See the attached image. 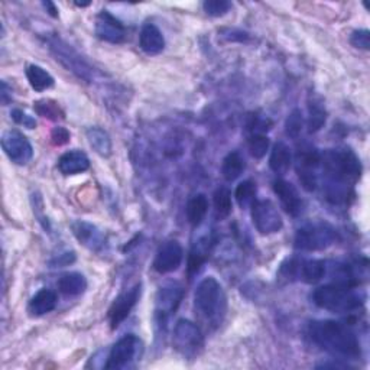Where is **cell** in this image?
Masks as SVG:
<instances>
[{"mask_svg": "<svg viewBox=\"0 0 370 370\" xmlns=\"http://www.w3.org/2000/svg\"><path fill=\"white\" fill-rule=\"evenodd\" d=\"M327 179V195L332 202H341L348 195V188L362 174V163L348 147L327 150L321 154V163Z\"/></svg>", "mask_w": 370, "mask_h": 370, "instance_id": "cell-1", "label": "cell"}, {"mask_svg": "<svg viewBox=\"0 0 370 370\" xmlns=\"http://www.w3.org/2000/svg\"><path fill=\"white\" fill-rule=\"evenodd\" d=\"M308 336L331 356L339 360H353L360 357V343L357 336L346 324L335 320H314L308 324Z\"/></svg>", "mask_w": 370, "mask_h": 370, "instance_id": "cell-2", "label": "cell"}, {"mask_svg": "<svg viewBox=\"0 0 370 370\" xmlns=\"http://www.w3.org/2000/svg\"><path fill=\"white\" fill-rule=\"evenodd\" d=\"M312 301L323 309L343 314L359 309L364 303V295L350 284L336 282L317 288L312 293Z\"/></svg>", "mask_w": 370, "mask_h": 370, "instance_id": "cell-3", "label": "cell"}, {"mask_svg": "<svg viewBox=\"0 0 370 370\" xmlns=\"http://www.w3.org/2000/svg\"><path fill=\"white\" fill-rule=\"evenodd\" d=\"M197 312L211 324H220L226 312V297L221 285L213 276L204 278L194 293Z\"/></svg>", "mask_w": 370, "mask_h": 370, "instance_id": "cell-4", "label": "cell"}, {"mask_svg": "<svg viewBox=\"0 0 370 370\" xmlns=\"http://www.w3.org/2000/svg\"><path fill=\"white\" fill-rule=\"evenodd\" d=\"M339 234L327 223H311L295 234V248L303 252L324 250L337 242Z\"/></svg>", "mask_w": 370, "mask_h": 370, "instance_id": "cell-5", "label": "cell"}, {"mask_svg": "<svg viewBox=\"0 0 370 370\" xmlns=\"http://www.w3.org/2000/svg\"><path fill=\"white\" fill-rule=\"evenodd\" d=\"M325 262L319 259H289L281 268V275L291 281H303L305 284H317L325 275Z\"/></svg>", "mask_w": 370, "mask_h": 370, "instance_id": "cell-6", "label": "cell"}, {"mask_svg": "<svg viewBox=\"0 0 370 370\" xmlns=\"http://www.w3.org/2000/svg\"><path fill=\"white\" fill-rule=\"evenodd\" d=\"M49 49L55 55V60L60 61L68 71L76 74L80 80H91L92 68L83 60L76 49L71 48V45L58 38H54L49 41Z\"/></svg>", "mask_w": 370, "mask_h": 370, "instance_id": "cell-7", "label": "cell"}, {"mask_svg": "<svg viewBox=\"0 0 370 370\" xmlns=\"http://www.w3.org/2000/svg\"><path fill=\"white\" fill-rule=\"evenodd\" d=\"M142 353V341L135 335L123 336L110 350L106 369H124L131 366Z\"/></svg>", "mask_w": 370, "mask_h": 370, "instance_id": "cell-8", "label": "cell"}, {"mask_svg": "<svg viewBox=\"0 0 370 370\" xmlns=\"http://www.w3.org/2000/svg\"><path fill=\"white\" fill-rule=\"evenodd\" d=\"M252 221L261 234H275L284 226L282 217L269 200H259L252 204Z\"/></svg>", "mask_w": 370, "mask_h": 370, "instance_id": "cell-9", "label": "cell"}, {"mask_svg": "<svg viewBox=\"0 0 370 370\" xmlns=\"http://www.w3.org/2000/svg\"><path fill=\"white\" fill-rule=\"evenodd\" d=\"M321 163V154L309 145H303L297 152V172L303 187L314 191L317 187V168Z\"/></svg>", "mask_w": 370, "mask_h": 370, "instance_id": "cell-10", "label": "cell"}, {"mask_svg": "<svg viewBox=\"0 0 370 370\" xmlns=\"http://www.w3.org/2000/svg\"><path fill=\"white\" fill-rule=\"evenodd\" d=\"M174 346L185 356L195 355L202 346L201 330L190 320H179L174 328Z\"/></svg>", "mask_w": 370, "mask_h": 370, "instance_id": "cell-11", "label": "cell"}, {"mask_svg": "<svg viewBox=\"0 0 370 370\" xmlns=\"http://www.w3.org/2000/svg\"><path fill=\"white\" fill-rule=\"evenodd\" d=\"M2 147L8 158L16 165H26L33 156L31 142L24 134L17 131H8L3 134Z\"/></svg>", "mask_w": 370, "mask_h": 370, "instance_id": "cell-12", "label": "cell"}, {"mask_svg": "<svg viewBox=\"0 0 370 370\" xmlns=\"http://www.w3.org/2000/svg\"><path fill=\"white\" fill-rule=\"evenodd\" d=\"M140 284H136L134 288L122 292L119 297L113 301L112 307L108 309V321L110 327L116 330L127 317L131 311L135 308L140 298Z\"/></svg>", "mask_w": 370, "mask_h": 370, "instance_id": "cell-13", "label": "cell"}, {"mask_svg": "<svg viewBox=\"0 0 370 370\" xmlns=\"http://www.w3.org/2000/svg\"><path fill=\"white\" fill-rule=\"evenodd\" d=\"M95 31L97 38L110 44H122L126 40L124 25L108 10H102L97 15Z\"/></svg>", "mask_w": 370, "mask_h": 370, "instance_id": "cell-14", "label": "cell"}, {"mask_svg": "<svg viewBox=\"0 0 370 370\" xmlns=\"http://www.w3.org/2000/svg\"><path fill=\"white\" fill-rule=\"evenodd\" d=\"M182 259H184L182 246L177 242V240H170V242L163 243L156 252L154 269L158 273H171L181 266Z\"/></svg>", "mask_w": 370, "mask_h": 370, "instance_id": "cell-15", "label": "cell"}, {"mask_svg": "<svg viewBox=\"0 0 370 370\" xmlns=\"http://www.w3.org/2000/svg\"><path fill=\"white\" fill-rule=\"evenodd\" d=\"M273 193L278 195V198H280L282 209L289 216L297 217L303 213L304 201L298 190L295 188V185H292L285 179H276L273 181Z\"/></svg>", "mask_w": 370, "mask_h": 370, "instance_id": "cell-16", "label": "cell"}, {"mask_svg": "<svg viewBox=\"0 0 370 370\" xmlns=\"http://www.w3.org/2000/svg\"><path fill=\"white\" fill-rule=\"evenodd\" d=\"M71 229L76 239L87 249L100 252L106 246L104 233L97 226L88 223V221H83V220L74 221V223L71 225Z\"/></svg>", "mask_w": 370, "mask_h": 370, "instance_id": "cell-17", "label": "cell"}, {"mask_svg": "<svg viewBox=\"0 0 370 370\" xmlns=\"http://www.w3.org/2000/svg\"><path fill=\"white\" fill-rule=\"evenodd\" d=\"M182 297L184 291L179 285H168L161 288L156 293V317L161 321H165L172 312L177 311Z\"/></svg>", "mask_w": 370, "mask_h": 370, "instance_id": "cell-18", "label": "cell"}, {"mask_svg": "<svg viewBox=\"0 0 370 370\" xmlns=\"http://www.w3.org/2000/svg\"><path fill=\"white\" fill-rule=\"evenodd\" d=\"M139 47L147 55H158L165 48V38L154 24H145L139 35Z\"/></svg>", "mask_w": 370, "mask_h": 370, "instance_id": "cell-19", "label": "cell"}, {"mask_svg": "<svg viewBox=\"0 0 370 370\" xmlns=\"http://www.w3.org/2000/svg\"><path fill=\"white\" fill-rule=\"evenodd\" d=\"M90 168L88 156L79 150L68 151L63 154L58 159V170L64 175L83 174Z\"/></svg>", "mask_w": 370, "mask_h": 370, "instance_id": "cell-20", "label": "cell"}, {"mask_svg": "<svg viewBox=\"0 0 370 370\" xmlns=\"http://www.w3.org/2000/svg\"><path fill=\"white\" fill-rule=\"evenodd\" d=\"M57 303H58L57 293H55L52 289L44 288L36 292L31 298L28 305V312L32 317H42L57 307Z\"/></svg>", "mask_w": 370, "mask_h": 370, "instance_id": "cell-21", "label": "cell"}, {"mask_svg": "<svg viewBox=\"0 0 370 370\" xmlns=\"http://www.w3.org/2000/svg\"><path fill=\"white\" fill-rule=\"evenodd\" d=\"M292 163V154L284 142H278L269 156V166L276 175H285Z\"/></svg>", "mask_w": 370, "mask_h": 370, "instance_id": "cell-22", "label": "cell"}, {"mask_svg": "<svg viewBox=\"0 0 370 370\" xmlns=\"http://www.w3.org/2000/svg\"><path fill=\"white\" fill-rule=\"evenodd\" d=\"M58 289L65 297H79L87 289V280L80 272L64 273L58 281Z\"/></svg>", "mask_w": 370, "mask_h": 370, "instance_id": "cell-23", "label": "cell"}, {"mask_svg": "<svg viewBox=\"0 0 370 370\" xmlns=\"http://www.w3.org/2000/svg\"><path fill=\"white\" fill-rule=\"evenodd\" d=\"M87 139L90 146L92 147L97 155L100 156H110L112 154V139H110L108 134L102 127H88L87 129Z\"/></svg>", "mask_w": 370, "mask_h": 370, "instance_id": "cell-24", "label": "cell"}, {"mask_svg": "<svg viewBox=\"0 0 370 370\" xmlns=\"http://www.w3.org/2000/svg\"><path fill=\"white\" fill-rule=\"evenodd\" d=\"M209 211V200L204 194H195L191 197L185 207V213H187V218L190 223L195 227L202 223V220L207 216Z\"/></svg>", "mask_w": 370, "mask_h": 370, "instance_id": "cell-25", "label": "cell"}, {"mask_svg": "<svg viewBox=\"0 0 370 370\" xmlns=\"http://www.w3.org/2000/svg\"><path fill=\"white\" fill-rule=\"evenodd\" d=\"M26 79H28L31 87L35 91H38V92L51 88L54 86V83H55V80H54V77L51 76V74L45 68L36 65V64L28 65V68H26Z\"/></svg>", "mask_w": 370, "mask_h": 370, "instance_id": "cell-26", "label": "cell"}, {"mask_svg": "<svg viewBox=\"0 0 370 370\" xmlns=\"http://www.w3.org/2000/svg\"><path fill=\"white\" fill-rule=\"evenodd\" d=\"M245 159L239 152H230L221 165V175L229 182L236 181L245 171Z\"/></svg>", "mask_w": 370, "mask_h": 370, "instance_id": "cell-27", "label": "cell"}, {"mask_svg": "<svg viewBox=\"0 0 370 370\" xmlns=\"http://www.w3.org/2000/svg\"><path fill=\"white\" fill-rule=\"evenodd\" d=\"M209 256V240L207 239H201L194 245L190 257H188V276L193 278L200 268L204 265L206 259Z\"/></svg>", "mask_w": 370, "mask_h": 370, "instance_id": "cell-28", "label": "cell"}, {"mask_svg": "<svg viewBox=\"0 0 370 370\" xmlns=\"http://www.w3.org/2000/svg\"><path fill=\"white\" fill-rule=\"evenodd\" d=\"M236 201L237 204L242 207V209H248L249 206H252L255 202V197H256V184L250 179L240 182L236 188L234 193Z\"/></svg>", "mask_w": 370, "mask_h": 370, "instance_id": "cell-29", "label": "cell"}, {"mask_svg": "<svg viewBox=\"0 0 370 370\" xmlns=\"http://www.w3.org/2000/svg\"><path fill=\"white\" fill-rule=\"evenodd\" d=\"M308 112H309L308 131L311 134L319 132L320 129L325 124V120H327V113H325L324 106L316 100H312V103L308 104Z\"/></svg>", "mask_w": 370, "mask_h": 370, "instance_id": "cell-30", "label": "cell"}, {"mask_svg": "<svg viewBox=\"0 0 370 370\" xmlns=\"http://www.w3.org/2000/svg\"><path fill=\"white\" fill-rule=\"evenodd\" d=\"M33 108L35 112L38 113L42 118H47L49 120H58V119H64V113L63 110L60 108L58 103H55L54 100L49 99H42L33 103Z\"/></svg>", "mask_w": 370, "mask_h": 370, "instance_id": "cell-31", "label": "cell"}, {"mask_svg": "<svg viewBox=\"0 0 370 370\" xmlns=\"http://www.w3.org/2000/svg\"><path fill=\"white\" fill-rule=\"evenodd\" d=\"M214 207L216 213L220 217H227L232 213V193L226 187H221L214 194Z\"/></svg>", "mask_w": 370, "mask_h": 370, "instance_id": "cell-32", "label": "cell"}, {"mask_svg": "<svg viewBox=\"0 0 370 370\" xmlns=\"http://www.w3.org/2000/svg\"><path fill=\"white\" fill-rule=\"evenodd\" d=\"M303 124H304L303 113L300 112L298 108L292 110V112L289 113V116L287 118V122H285V134H287V136H289L292 139H297L301 135Z\"/></svg>", "mask_w": 370, "mask_h": 370, "instance_id": "cell-33", "label": "cell"}, {"mask_svg": "<svg viewBox=\"0 0 370 370\" xmlns=\"http://www.w3.org/2000/svg\"><path fill=\"white\" fill-rule=\"evenodd\" d=\"M269 138L262 134H255L249 140V151L250 155L256 159H262L266 152L269 151Z\"/></svg>", "mask_w": 370, "mask_h": 370, "instance_id": "cell-34", "label": "cell"}, {"mask_svg": "<svg viewBox=\"0 0 370 370\" xmlns=\"http://www.w3.org/2000/svg\"><path fill=\"white\" fill-rule=\"evenodd\" d=\"M202 9L213 17H220L225 16L232 9V3L227 0H207V2L202 3Z\"/></svg>", "mask_w": 370, "mask_h": 370, "instance_id": "cell-35", "label": "cell"}, {"mask_svg": "<svg viewBox=\"0 0 370 370\" xmlns=\"http://www.w3.org/2000/svg\"><path fill=\"white\" fill-rule=\"evenodd\" d=\"M350 44L355 48L369 51L370 48V32L367 29H357L350 36Z\"/></svg>", "mask_w": 370, "mask_h": 370, "instance_id": "cell-36", "label": "cell"}, {"mask_svg": "<svg viewBox=\"0 0 370 370\" xmlns=\"http://www.w3.org/2000/svg\"><path fill=\"white\" fill-rule=\"evenodd\" d=\"M10 116L16 124H21L26 129H35L36 127V120L21 108H13L10 112Z\"/></svg>", "mask_w": 370, "mask_h": 370, "instance_id": "cell-37", "label": "cell"}, {"mask_svg": "<svg viewBox=\"0 0 370 370\" xmlns=\"http://www.w3.org/2000/svg\"><path fill=\"white\" fill-rule=\"evenodd\" d=\"M51 139H52V143L57 145V146H61V145H65L68 140H70V132L67 131L65 127H55L52 134H51Z\"/></svg>", "mask_w": 370, "mask_h": 370, "instance_id": "cell-38", "label": "cell"}, {"mask_svg": "<svg viewBox=\"0 0 370 370\" xmlns=\"http://www.w3.org/2000/svg\"><path fill=\"white\" fill-rule=\"evenodd\" d=\"M74 261H76V255H74V252H67V253H63L60 255L55 261H52L51 264L55 265V266H67L70 264H72Z\"/></svg>", "mask_w": 370, "mask_h": 370, "instance_id": "cell-39", "label": "cell"}, {"mask_svg": "<svg viewBox=\"0 0 370 370\" xmlns=\"http://www.w3.org/2000/svg\"><path fill=\"white\" fill-rule=\"evenodd\" d=\"M42 6L47 9V12L52 16V17H58V9L55 6L52 2H44Z\"/></svg>", "mask_w": 370, "mask_h": 370, "instance_id": "cell-40", "label": "cell"}, {"mask_svg": "<svg viewBox=\"0 0 370 370\" xmlns=\"http://www.w3.org/2000/svg\"><path fill=\"white\" fill-rule=\"evenodd\" d=\"M319 369H327V367H336V369H348L350 366L346 363H323L317 366Z\"/></svg>", "mask_w": 370, "mask_h": 370, "instance_id": "cell-41", "label": "cell"}, {"mask_svg": "<svg viewBox=\"0 0 370 370\" xmlns=\"http://www.w3.org/2000/svg\"><path fill=\"white\" fill-rule=\"evenodd\" d=\"M8 96H9V92H8V86H6V83L3 81V83H2V103H3V104H8V102H9Z\"/></svg>", "mask_w": 370, "mask_h": 370, "instance_id": "cell-42", "label": "cell"}]
</instances>
